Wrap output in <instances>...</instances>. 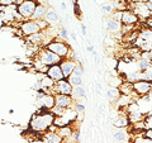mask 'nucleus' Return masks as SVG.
Here are the masks:
<instances>
[{
	"label": "nucleus",
	"mask_w": 152,
	"mask_h": 143,
	"mask_svg": "<svg viewBox=\"0 0 152 143\" xmlns=\"http://www.w3.org/2000/svg\"><path fill=\"white\" fill-rule=\"evenodd\" d=\"M53 120H55V117L50 110L38 112L32 115L29 122V128L33 132L43 134L45 132L51 129V127L53 125Z\"/></svg>",
	"instance_id": "obj_1"
},
{
	"label": "nucleus",
	"mask_w": 152,
	"mask_h": 143,
	"mask_svg": "<svg viewBox=\"0 0 152 143\" xmlns=\"http://www.w3.org/2000/svg\"><path fill=\"white\" fill-rule=\"evenodd\" d=\"M46 50H48L51 52H53L55 55H57L60 58H65V57H70L71 53V48L70 46L66 43L65 41H57V39H52L50 43H47L45 46Z\"/></svg>",
	"instance_id": "obj_2"
},
{
	"label": "nucleus",
	"mask_w": 152,
	"mask_h": 143,
	"mask_svg": "<svg viewBox=\"0 0 152 143\" xmlns=\"http://www.w3.org/2000/svg\"><path fill=\"white\" fill-rule=\"evenodd\" d=\"M37 3V0H22L19 4H17L15 10L23 20H28V19H32Z\"/></svg>",
	"instance_id": "obj_3"
},
{
	"label": "nucleus",
	"mask_w": 152,
	"mask_h": 143,
	"mask_svg": "<svg viewBox=\"0 0 152 143\" xmlns=\"http://www.w3.org/2000/svg\"><path fill=\"white\" fill-rule=\"evenodd\" d=\"M37 61L39 62L41 66H46V67H48L51 65H55V63H60L61 58L57 55H55L53 52H51L48 50H41L38 51L37 53Z\"/></svg>",
	"instance_id": "obj_4"
},
{
	"label": "nucleus",
	"mask_w": 152,
	"mask_h": 143,
	"mask_svg": "<svg viewBox=\"0 0 152 143\" xmlns=\"http://www.w3.org/2000/svg\"><path fill=\"white\" fill-rule=\"evenodd\" d=\"M152 89V84L151 81H146V80H137L134 82H132V90L133 94L137 95V98L145 96L148 93H151Z\"/></svg>",
	"instance_id": "obj_5"
},
{
	"label": "nucleus",
	"mask_w": 152,
	"mask_h": 143,
	"mask_svg": "<svg viewBox=\"0 0 152 143\" xmlns=\"http://www.w3.org/2000/svg\"><path fill=\"white\" fill-rule=\"evenodd\" d=\"M19 31H20L22 36L24 37H28L31 34H34V33H38L41 32L39 27H38L37 22L33 20V19H28V20H23L19 26Z\"/></svg>",
	"instance_id": "obj_6"
},
{
	"label": "nucleus",
	"mask_w": 152,
	"mask_h": 143,
	"mask_svg": "<svg viewBox=\"0 0 152 143\" xmlns=\"http://www.w3.org/2000/svg\"><path fill=\"white\" fill-rule=\"evenodd\" d=\"M72 91V86L70 85V82L66 79H61L58 81H55V85L51 90V94H64V95H71Z\"/></svg>",
	"instance_id": "obj_7"
},
{
	"label": "nucleus",
	"mask_w": 152,
	"mask_h": 143,
	"mask_svg": "<svg viewBox=\"0 0 152 143\" xmlns=\"http://www.w3.org/2000/svg\"><path fill=\"white\" fill-rule=\"evenodd\" d=\"M76 61L74 58H71V57H65V58H61L60 61V69L62 71V75H64V79H67L69 76L72 74L74 71V67L76 66Z\"/></svg>",
	"instance_id": "obj_8"
},
{
	"label": "nucleus",
	"mask_w": 152,
	"mask_h": 143,
	"mask_svg": "<svg viewBox=\"0 0 152 143\" xmlns=\"http://www.w3.org/2000/svg\"><path fill=\"white\" fill-rule=\"evenodd\" d=\"M55 105L64 108V109H71L74 107L75 100L71 98V95H64V94H55Z\"/></svg>",
	"instance_id": "obj_9"
},
{
	"label": "nucleus",
	"mask_w": 152,
	"mask_h": 143,
	"mask_svg": "<svg viewBox=\"0 0 152 143\" xmlns=\"http://www.w3.org/2000/svg\"><path fill=\"white\" fill-rule=\"evenodd\" d=\"M121 24L122 26H136L137 23L140 22V18L136 15L132 10H128V9H124L122 10V15H121Z\"/></svg>",
	"instance_id": "obj_10"
},
{
	"label": "nucleus",
	"mask_w": 152,
	"mask_h": 143,
	"mask_svg": "<svg viewBox=\"0 0 152 143\" xmlns=\"http://www.w3.org/2000/svg\"><path fill=\"white\" fill-rule=\"evenodd\" d=\"M132 12L134 13L138 18H142V19L151 18V13H152L151 10H148V8H147L146 3H143V1H138V3L133 4Z\"/></svg>",
	"instance_id": "obj_11"
},
{
	"label": "nucleus",
	"mask_w": 152,
	"mask_h": 143,
	"mask_svg": "<svg viewBox=\"0 0 152 143\" xmlns=\"http://www.w3.org/2000/svg\"><path fill=\"white\" fill-rule=\"evenodd\" d=\"M46 75L48 76V77H51L53 81H58L61 79H64L62 71H61L58 63H55V65L48 66V67H47V71H46Z\"/></svg>",
	"instance_id": "obj_12"
},
{
	"label": "nucleus",
	"mask_w": 152,
	"mask_h": 143,
	"mask_svg": "<svg viewBox=\"0 0 152 143\" xmlns=\"http://www.w3.org/2000/svg\"><path fill=\"white\" fill-rule=\"evenodd\" d=\"M38 101H39L43 110H51V109L55 107V96L50 93L45 94L41 99H38Z\"/></svg>",
	"instance_id": "obj_13"
},
{
	"label": "nucleus",
	"mask_w": 152,
	"mask_h": 143,
	"mask_svg": "<svg viewBox=\"0 0 152 143\" xmlns=\"http://www.w3.org/2000/svg\"><path fill=\"white\" fill-rule=\"evenodd\" d=\"M64 139L61 138L56 132H45L43 136L41 138V142L42 143H61Z\"/></svg>",
	"instance_id": "obj_14"
},
{
	"label": "nucleus",
	"mask_w": 152,
	"mask_h": 143,
	"mask_svg": "<svg viewBox=\"0 0 152 143\" xmlns=\"http://www.w3.org/2000/svg\"><path fill=\"white\" fill-rule=\"evenodd\" d=\"M47 9H48V8H47L43 3L38 1L37 5H36V9H34V13H33V15H32V19H33V20L45 19V15H46V13H47Z\"/></svg>",
	"instance_id": "obj_15"
},
{
	"label": "nucleus",
	"mask_w": 152,
	"mask_h": 143,
	"mask_svg": "<svg viewBox=\"0 0 152 143\" xmlns=\"http://www.w3.org/2000/svg\"><path fill=\"white\" fill-rule=\"evenodd\" d=\"M45 37H46V31H41L38 33H34V34L28 36L27 37V42L29 45H32V46H38V45H41L42 42H43Z\"/></svg>",
	"instance_id": "obj_16"
},
{
	"label": "nucleus",
	"mask_w": 152,
	"mask_h": 143,
	"mask_svg": "<svg viewBox=\"0 0 152 143\" xmlns=\"http://www.w3.org/2000/svg\"><path fill=\"white\" fill-rule=\"evenodd\" d=\"M129 119H128L127 115H124V114H121V115H118L115 119H114L113 122V125L117 128H128L129 127Z\"/></svg>",
	"instance_id": "obj_17"
},
{
	"label": "nucleus",
	"mask_w": 152,
	"mask_h": 143,
	"mask_svg": "<svg viewBox=\"0 0 152 143\" xmlns=\"http://www.w3.org/2000/svg\"><path fill=\"white\" fill-rule=\"evenodd\" d=\"M45 20L48 23L50 26L51 24H56V23H58L60 17H58V14H57L52 8H48V9H47L46 15H45Z\"/></svg>",
	"instance_id": "obj_18"
},
{
	"label": "nucleus",
	"mask_w": 152,
	"mask_h": 143,
	"mask_svg": "<svg viewBox=\"0 0 152 143\" xmlns=\"http://www.w3.org/2000/svg\"><path fill=\"white\" fill-rule=\"evenodd\" d=\"M72 131H74L72 125L69 124V125L58 127V128H57V131H56V133H57V134H58L61 138H62V139H69L70 136H71V133H72Z\"/></svg>",
	"instance_id": "obj_19"
},
{
	"label": "nucleus",
	"mask_w": 152,
	"mask_h": 143,
	"mask_svg": "<svg viewBox=\"0 0 152 143\" xmlns=\"http://www.w3.org/2000/svg\"><path fill=\"white\" fill-rule=\"evenodd\" d=\"M107 29L109 32H113V33H117V32H121L122 31V24L119 20H115V19H112V18H108L107 19Z\"/></svg>",
	"instance_id": "obj_20"
},
{
	"label": "nucleus",
	"mask_w": 152,
	"mask_h": 143,
	"mask_svg": "<svg viewBox=\"0 0 152 143\" xmlns=\"http://www.w3.org/2000/svg\"><path fill=\"white\" fill-rule=\"evenodd\" d=\"M41 80V85H42V89L43 90H46L47 93H50L51 94V90H52V88H53V85H55V81L52 80L51 77H48L46 74L42 76V77L39 79Z\"/></svg>",
	"instance_id": "obj_21"
},
{
	"label": "nucleus",
	"mask_w": 152,
	"mask_h": 143,
	"mask_svg": "<svg viewBox=\"0 0 152 143\" xmlns=\"http://www.w3.org/2000/svg\"><path fill=\"white\" fill-rule=\"evenodd\" d=\"M85 96H86V90L83 88V85L72 88V91H71V98H72L74 100L84 99Z\"/></svg>",
	"instance_id": "obj_22"
},
{
	"label": "nucleus",
	"mask_w": 152,
	"mask_h": 143,
	"mask_svg": "<svg viewBox=\"0 0 152 143\" xmlns=\"http://www.w3.org/2000/svg\"><path fill=\"white\" fill-rule=\"evenodd\" d=\"M113 137L115 138L117 142H126L128 141V132L126 131V128H118V131L113 133Z\"/></svg>",
	"instance_id": "obj_23"
},
{
	"label": "nucleus",
	"mask_w": 152,
	"mask_h": 143,
	"mask_svg": "<svg viewBox=\"0 0 152 143\" xmlns=\"http://www.w3.org/2000/svg\"><path fill=\"white\" fill-rule=\"evenodd\" d=\"M118 89H119L121 91V95H127V96H131V95L133 94V90H132V84L131 82H122L121 86H118Z\"/></svg>",
	"instance_id": "obj_24"
},
{
	"label": "nucleus",
	"mask_w": 152,
	"mask_h": 143,
	"mask_svg": "<svg viewBox=\"0 0 152 143\" xmlns=\"http://www.w3.org/2000/svg\"><path fill=\"white\" fill-rule=\"evenodd\" d=\"M66 80L69 81L70 85H71L72 88H75V86H80V85H83V84H84V80H83L81 76H76V75H72V74H71Z\"/></svg>",
	"instance_id": "obj_25"
},
{
	"label": "nucleus",
	"mask_w": 152,
	"mask_h": 143,
	"mask_svg": "<svg viewBox=\"0 0 152 143\" xmlns=\"http://www.w3.org/2000/svg\"><path fill=\"white\" fill-rule=\"evenodd\" d=\"M138 41H141L142 43H143V42H151V41H152V32H151V28L142 31V32L140 33V34H138Z\"/></svg>",
	"instance_id": "obj_26"
},
{
	"label": "nucleus",
	"mask_w": 152,
	"mask_h": 143,
	"mask_svg": "<svg viewBox=\"0 0 152 143\" xmlns=\"http://www.w3.org/2000/svg\"><path fill=\"white\" fill-rule=\"evenodd\" d=\"M107 96L109 100H117L118 98L121 96V91L118 88H110L107 91Z\"/></svg>",
	"instance_id": "obj_27"
},
{
	"label": "nucleus",
	"mask_w": 152,
	"mask_h": 143,
	"mask_svg": "<svg viewBox=\"0 0 152 143\" xmlns=\"http://www.w3.org/2000/svg\"><path fill=\"white\" fill-rule=\"evenodd\" d=\"M137 67L138 71H145L148 67H151V60H143V58H138L137 61Z\"/></svg>",
	"instance_id": "obj_28"
},
{
	"label": "nucleus",
	"mask_w": 152,
	"mask_h": 143,
	"mask_svg": "<svg viewBox=\"0 0 152 143\" xmlns=\"http://www.w3.org/2000/svg\"><path fill=\"white\" fill-rule=\"evenodd\" d=\"M114 10V5H113V3L109 0V1L107 3H104L103 5H102V13L104 14V15H110V13Z\"/></svg>",
	"instance_id": "obj_29"
},
{
	"label": "nucleus",
	"mask_w": 152,
	"mask_h": 143,
	"mask_svg": "<svg viewBox=\"0 0 152 143\" xmlns=\"http://www.w3.org/2000/svg\"><path fill=\"white\" fill-rule=\"evenodd\" d=\"M66 110H67V109H64V108H60V107L55 105L50 112L53 114V117H61V115H64V114L66 113Z\"/></svg>",
	"instance_id": "obj_30"
},
{
	"label": "nucleus",
	"mask_w": 152,
	"mask_h": 143,
	"mask_svg": "<svg viewBox=\"0 0 152 143\" xmlns=\"http://www.w3.org/2000/svg\"><path fill=\"white\" fill-rule=\"evenodd\" d=\"M85 74V70H84V66L80 63V62H77L76 63V66L74 67V71H72V75H76V76H81L83 77V75Z\"/></svg>",
	"instance_id": "obj_31"
},
{
	"label": "nucleus",
	"mask_w": 152,
	"mask_h": 143,
	"mask_svg": "<svg viewBox=\"0 0 152 143\" xmlns=\"http://www.w3.org/2000/svg\"><path fill=\"white\" fill-rule=\"evenodd\" d=\"M74 112L76 113V114H84V112H85V105L83 103H74Z\"/></svg>",
	"instance_id": "obj_32"
},
{
	"label": "nucleus",
	"mask_w": 152,
	"mask_h": 143,
	"mask_svg": "<svg viewBox=\"0 0 152 143\" xmlns=\"http://www.w3.org/2000/svg\"><path fill=\"white\" fill-rule=\"evenodd\" d=\"M132 143H152V139H150V138H146L143 136H137L136 138H133L132 139Z\"/></svg>",
	"instance_id": "obj_33"
},
{
	"label": "nucleus",
	"mask_w": 152,
	"mask_h": 143,
	"mask_svg": "<svg viewBox=\"0 0 152 143\" xmlns=\"http://www.w3.org/2000/svg\"><path fill=\"white\" fill-rule=\"evenodd\" d=\"M79 139H80V131L79 129H74L72 133H71L70 138H69V141H71V142H79Z\"/></svg>",
	"instance_id": "obj_34"
},
{
	"label": "nucleus",
	"mask_w": 152,
	"mask_h": 143,
	"mask_svg": "<svg viewBox=\"0 0 152 143\" xmlns=\"http://www.w3.org/2000/svg\"><path fill=\"white\" fill-rule=\"evenodd\" d=\"M14 4H17V0H0V5L1 7H12Z\"/></svg>",
	"instance_id": "obj_35"
},
{
	"label": "nucleus",
	"mask_w": 152,
	"mask_h": 143,
	"mask_svg": "<svg viewBox=\"0 0 152 143\" xmlns=\"http://www.w3.org/2000/svg\"><path fill=\"white\" fill-rule=\"evenodd\" d=\"M140 58L151 60V51H140Z\"/></svg>",
	"instance_id": "obj_36"
},
{
	"label": "nucleus",
	"mask_w": 152,
	"mask_h": 143,
	"mask_svg": "<svg viewBox=\"0 0 152 143\" xmlns=\"http://www.w3.org/2000/svg\"><path fill=\"white\" fill-rule=\"evenodd\" d=\"M60 37H61V39H62V41H67L69 32H67L66 28H61V29H60Z\"/></svg>",
	"instance_id": "obj_37"
},
{
	"label": "nucleus",
	"mask_w": 152,
	"mask_h": 143,
	"mask_svg": "<svg viewBox=\"0 0 152 143\" xmlns=\"http://www.w3.org/2000/svg\"><path fill=\"white\" fill-rule=\"evenodd\" d=\"M33 89H34L36 91H37V90H39V89H42L41 80H37V81H36V82H34V85H33Z\"/></svg>",
	"instance_id": "obj_38"
},
{
	"label": "nucleus",
	"mask_w": 152,
	"mask_h": 143,
	"mask_svg": "<svg viewBox=\"0 0 152 143\" xmlns=\"http://www.w3.org/2000/svg\"><path fill=\"white\" fill-rule=\"evenodd\" d=\"M81 32L83 36H86V27H85V24H81Z\"/></svg>",
	"instance_id": "obj_39"
},
{
	"label": "nucleus",
	"mask_w": 152,
	"mask_h": 143,
	"mask_svg": "<svg viewBox=\"0 0 152 143\" xmlns=\"http://www.w3.org/2000/svg\"><path fill=\"white\" fill-rule=\"evenodd\" d=\"M86 50H88L89 52H91V51H94V46H93V45H89V46L86 47Z\"/></svg>",
	"instance_id": "obj_40"
},
{
	"label": "nucleus",
	"mask_w": 152,
	"mask_h": 143,
	"mask_svg": "<svg viewBox=\"0 0 152 143\" xmlns=\"http://www.w3.org/2000/svg\"><path fill=\"white\" fill-rule=\"evenodd\" d=\"M110 1H115V3H124L126 0H110Z\"/></svg>",
	"instance_id": "obj_41"
},
{
	"label": "nucleus",
	"mask_w": 152,
	"mask_h": 143,
	"mask_svg": "<svg viewBox=\"0 0 152 143\" xmlns=\"http://www.w3.org/2000/svg\"><path fill=\"white\" fill-rule=\"evenodd\" d=\"M61 8H62V10H66V4L62 3V4H61Z\"/></svg>",
	"instance_id": "obj_42"
},
{
	"label": "nucleus",
	"mask_w": 152,
	"mask_h": 143,
	"mask_svg": "<svg viewBox=\"0 0 152 143\" xmlns=\"http://www.w3.org/2000/svg\"><path fill=\"white\" fill-rule=\"evenodd\" d=\"M71 38H72V39H76V36H75V33H71Z\"/></svg>",
	"instance_id": "obj_43"
},
{
	"label": "nucleus",
	"mask_w": 152,
	"mask_h": 143,
	"mask_svg": "<svg viewBox=\"0 0 152 143\" xmlns=\"http://www.w3.org/2000/svg\"><path fill=\"white\" fill-rule=\"evenodd\" d=\"M119 143H131V142H119Z\"/></svg>",
	"instance_id": "obj_44"
},
{
	"label": "nucleus",
	"mask_w": 152,
	"mask_h": 143,
	"mask_svg": "<svg viewBox=\"0 0 152 143\" xmlns=\"http://www.w3.org/2000/svg\"><path fill=\"white\" fill-rule=\"evenodd\" d=\"M37 1H45V0H37Z\"/></svg>",
	"instance_id": "obj_45"
},
{
	"label": "nucleus",
	"mask_w": 152,
	"mask_h": 143,
	"mask_svg": "<svg viewBox=\"0 0 152 143\" xmlns=\"http://www.w3.org/2000/svg\"><path fill=\"white\" fill-rule=\"evenodd\" d=\"M71 143H77V142H71Z\"/></svg>",
	"instance_id": "obj_46"
}]
</instances>
